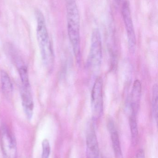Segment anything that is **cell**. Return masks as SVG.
Segmentation results:
<instances>
[{
    "instance_id": "cell-16",
    "label": "cell",
    "mask_w": 158,
    "mask_h": 158,
    "mask_svg": "<svg viewBox=\"0 0 158 158\" xmlns=\"http://www.w3.org/2000/svg\"><path fill=\"white\" fill-rule=\"evenodd\" d=\"M136 158H145V155L143 149H139L136 154Z\"/></svg>"
},
{
    "instance_id": "cell-6",
    "label": "cell",
    "mask_w": 158,
    "mask_h": 158,
    "mask_svg": "<svg viewBox=\"0 0 158 158\" xmlns=\"http://www.w3.org/2000/svg\"><path fill=\"white\" fill-rule=\"evenodd\" d=\"M1 145L3 151L7 158H16L17 146L15 139L12 133L4 125L1 129Z\"/></svg>"
},
{
    "instance_id": "cell-8",
    "label": "cell",
    "mask_w": 158,
    "mask_h": 158,
    "mask_svg": "<svg viewBox=\"0 0 158 158\" xmlns=\"http://www.w3.org/2000/svg\"><path fill=\"white\" fill-rule=\"evenodd\" d=\"M142 86L139 80H135L133 85L130 97L131 113L137 115L140 108L142 96Z\"/></svg>"
},
{
    "instance_id": "cell-10",
    "label": "cell",
    "mask_w": 158,
    "mask_h": 158,
    "mask_svg": "<svg viewBox=\"0 0 158 158\" xmlns=\"http://www.w3.org/2000/svg\"><path fill=\"white\" fill-rule=\"evenodd\" d=\"M108 128L111 135V142L115 157L116 158H122L119 137L113 122L109 123Z\"/></svg>"
},
{
    "instance_id": "cell-12",
    "label": "cell",
    "mask_w": 158,
    "mask_h": 158,
    "mask_svg": "<svg viewBox=\"0 0 158 158\" xmlns=\"http://www.w3.org/2000/svg\"><path fill=\"white\" fill-rule=\"evenodd\" d=\"M16 64L18 65V69L19 77L22 84V86L30 88L29 81L28 69L23 63L20 61V59H17Z\"/></svg>"
},
{
    "instance_id": "cell-11",
    "label": "cell",
    "mask_w": 158,
    "mask_h": 158,
    "mask_svg": "<svg viewBox=\"0 0 158 158\" xmlns=\"http://www.w3.org/2000/svg\"><path fill=\"white\" fill-rule=\"evenodd\" d=\"M1 80L3 93L6 97H10L13 93V85L9 76L5 71L1 73Z\"/></svg>"
},
{
    "instance_id": "cell-17",
    "label": "cell",
    "mask_w": 158,
    "mask_h": 158,
    "mask_svg": "<svg viewBox=\"0 0 158 158\" xmlns=\"http://www.w3.org/2000/svg\"><path fill=\"white\" fill-rule=\"evenodd\" d=\"M117 4H119L120 3L121 0H115Z\"/></svg>"
},
{
    "instance_id": "cell-15",
    "label": "cell",
    "mask_w": 158,
    "mask_h": 158,
    "mask_svg": "<svg viewBox=\"0 0 158 158\" xmlns=\"http://www.w3.org/2000/svg\"><path fill=\"white\" fill-rule=\"evenodd\" d=\"M42 154L41 158H49L51 153L50 143L47 139H44L42 143Z\"/></svg>"
},
{
    "instance_id": "cell-5",
    "label": "cell",
    "mask_w": 158,
    "mask_h": 158,
    "mask_svg": "<svg viewBox=\"0 0 158 158\" xmlns=\"http://www.w3.org/2000/svg\"><path fill=\"white\" fill-rule=\"evenodd\" d=\"M122 14L127 32L129 50L131 53H134L136 48V36L133 23L130 4L127 1H124L122 3Z\"/></svg>"
},
{
    "instance_id": "cell-1",
    "label": "cell",
    "mask_w": 158,
    "mask_h": 158,
    "mask_svg": "<svg viewBox=\"0 0 158 158\" xmlns=\"http://www.w3.org/2000/svg\"><path fill=\"white\" fill-rule=\"evenodd\" d=\"M67 21L69 38L77 59L80 54V15L76 0H66Z\"/></svg>"
},
{
    "instance_id": "cell-2",
    "label": "cell",
    "mask_w": 158,
    "mask_h": 158,
    "mask_svg": "<svg viewBox=\"0 0 158 158\" xmlns=\"http://www.w3.org/2000/svg\"><path fill=\"white\" fill-rule=\"evenodd\" d=\"M35 15L37 20V37L41 49L43 60L48 61L54 57L53 52L49 39L43 14L38 8L35 10Z\"/></svg>"
},
{
    "instance_id": "cell-9",
    "label": "cell",
    "mask_w": 158,
    "mask_h": 158,
    "mask_svg": "<svg viewBox=\"0 0 158 158\" xmlns=\"http://www.w3.org/2000/svg\"><path fill=\"white\" fill-rule=\"evenodd\" d=\"M21 97L22 106L25 114L29 120L32 117L33 110V102L31 94L30 88L23 87L21 89Z\"/></svg>"
},
{
    "instance_id": "cell-13",
    "label": "cell",
    "mask_w": 158,
    "mask_h": 158,
    "mask_svg": "<svg viewBox=\"0 0 158 158\" xmlns=\"http://www.w3.org/2000/svg\"><path fill=\"white\" fill-rule=\"evenodd\" d=\"M137 115L131 113L130 118V127L132 141L134 145H136L138 141L139 132L137 126Z\"/></svg>"
},
{
    "instance_id": "cell-14",
    "label": "cell",
    "mask_w": 158,
    "mask_h": 158,
    "mask_svg": "<svg viewBox=\"0 0 158 158\" xmlns=\"http://www.w3.org/2000/svg\"><path fill=\"white\" fill-rule=\"evenodd\" d=\"M158 85L155 84L152 88V114L156 121L158 119Z\"/></svg>"
},
{
    "instance_id": "cell-4",
    "label": "cell",
    "mask_w": 158,
    "mask_h": 158,
    "mask_svg": "<svg viewBox=\"0 0 158 158\" xmlns=\"http://www.w3.org/2000/svg\"><path fill=\"white\" fill-rule=\"evenodd\" d=\"M91 106L94 119L97 120L102 116L104 109L103 81L101 77L96 79L93 86Z\"/></svg>"
},
{
    "instance_id": "cell-3",
    "label": "cell",
    "mask_w": 158,
    "mask_h": 158,
    "mask_svg": "<svg viewBox=\"0 0 158 158\" xmlns=\"http://www.w3.org/2000/svg\"><path fill=\"white\" fill-rule=\"evenodd\" d=\"M103 57L102 39L100 31L97 28L93 31L91 40V48L89 53L88 64L93 70L100 68Z\"/></svg>"
},
{
    "instance_id": "cell-7",
    "label": "cell",
    "mask_w": 158,
    "mask_h": 158,
    "mask_svg": "<svg viewBox=\"0 0 158 158\" xmlns=\"http://www.w3.org/2000/svg\"><path fill=\"white\" fill-rule=\"evenodd\" d=\"M88 158H99V146L96 135L92 126L90 127L86 136Z\"/></svg>"
}]
</instances>
